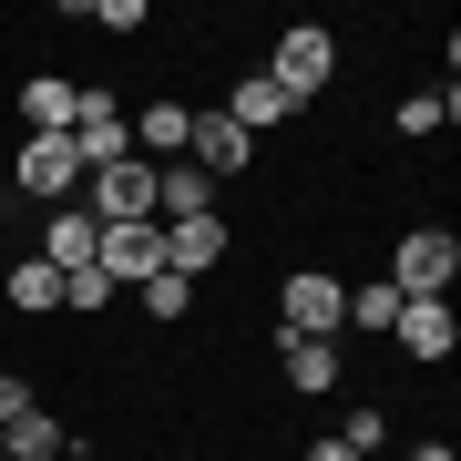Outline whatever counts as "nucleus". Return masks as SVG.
<instances>
[{
    "label": "nucleus",
    "instance_id": "nucleus-1",
    "mask_svg": "<svg viewBox=\"0 0 461 461\" xmlns=\"http://www.w3.org/2000/svg\"><path fill=\"white\" fill-rule=\"evenodd\" d=\"M93 215V226H154V165L144 154H123V165H103V175H83V195H72Z\"/></svg>",
    "mask_w": 461,
    "mask_h": 461
},
{
    "label": "nucleus",
    "instance_id": "nucleus-2",
    "mask_svg": "<svg viewBox=\"0 0 461 461\" xmlns=\"http://www.w3.org/2000/svg\"><path fill=\"white\" fill-rule=\"evenodd\" d=\"M451 277H461V236L451 226H411L390 247V287L400 297H451Z\"/></svg>",
    "mask_w": 461,
    "mask_h": 461
},
{
    "label": "nucleus",
    "instance_id": "nucleus-3",
    "mask_svg": "<svg viewBox=\"0 0 461 461\" xmlns=\"http://www.w3.org/2000/svg\"><path fill=\"white\" fill-rule=\"evenodd\" d=\"M11 185H21L32 205H72V195H83V154H72V133H21Z\"/></svg>",
    "mask_w": 461,
    "mask_h": 461
},
{
    "label": "nucleus",
    "instance_id": "nucleus-4",
    "mask_svg": "<svg viewBox=\"0 0 461 461\" xmlns=\"http://www.w3.org/2000/svg\"><path fill=\"white\" fill-rule=\"evenodd\" d=\"M72 154H83V175H103V165H123V154H133V113H123L103 83L72 93Z\"/></svg>",
    "mask_w": 461,
    "mask_h": 461
},
{
    "label": "nucleus",
    "instance_id": "nucleus-5",
    "mask_svg": "<svg viewBox=\"0 0 461 461\" xmlns=\"http://www.w3.org/2000/svg\"><path fill=\"white\" fill-rule=\"evenodd\" d=\"M267 83L297 93V103H308V93H329V83H339V41L318 32V21H287V32H277V62H267Z\"/></svg>",
    "mask_w": 461,
    "mask_h": 461
},
{
    "label": "nucleus",
    "instance_id": "nucleus-6",
    "mask_svg": "<svg viewBox=\"0 0 461 461\" xmlns=\"http://www.w3.org/2000/svg\"><path fill=\"white\" fill-rule=\"evenodd\" d=\"M277 339H339V277L329 267H297L277 287Z\"/></svg>",
    "mask_w": 461,
    "mask_h": 461
},
{
    "label": "nucleus",
    "instance_id": "nucleus-7",
    "mask_svg": "<svg viewBox=\"0 0 461 461\" xmlns=\"http://www.w3.org/2000/svg\"><path fill=\"white\" fill-rule=\"evenodd\" d=\"M400 359H430V369H441L451 359V348H461V318H451V297H400Z\"/></svg>",
    "mask_w": 461,
    "mask_h": 461
},
{
    "label": "nucleus",
    "instance_id": "nucleus-8",
    "mask_svg": "<svg viewBox=\"0 0 461 461\" xmlns=\"http://www.w3.org/2000/svg\"><path fill=\"white\" fill-rule=\"evenodd\" d=\"M41 257L62 267V277H83V267H103V226H93L83 205H51L41 215Z\"/></svg>",
    "mask_w": 461,
    "mask_h": 461
},
{
    "label": "nucleus",
    "instance_id": "nucleus-9",
    "mask_svg": "<svg viewBox=\"0 0 461 461\" xmlns=\"http://www.w3.org/2000/svg\"><path fill=\"white\" fill-rule=\"evenodd\" d=\"M226 215H185V226H165V277H205V267H226Z\"/></svg>",
    "mask_w": 461,
    "mask_h": 461
},
{
    "label": "nucleus",
    "instance_id": "nucleus-10",
    "mask_svg": "<svg viewBox=\"0 0 461 461\" xmlns=\"http://www.w3.org/2000/svg\"><path fill=\"white\" fill-rule=\"evenodd\" d=\"M247 133H236L226 113H195V133H185V165H195V175H215V185H226V175H247Z\"/></svg>",
    "mask_w": 461,
    "mask_h": 461
},
{
    "label": "nucleus",
    "instance_id": "nucleus-11",
    "mask_svg": "<svg viewBox=\"0 0 461 461\" xmlns=\"http://www.w3.org/2000/svg\"><path fill=\"white\" fill-rule=\"evenodd\" d=\"M165 267V226H103V277L113 287H144Z\"/></svg>",
    "mask_w": 461,
    "mask_h": 461
},
{
    "label": "nucleus",
    "instance_id": "nucleus-12",
    "mask_svg": "<svg viewBox=\"0 0 461 461\" xmlns=\"http://www.w3.org/2000/svg\"><path fill=\"white\" fill-rule=\"evenodd\" d=\"M215 113H226L236 133H247V144H257V133H277L287 113H297V93H277V83H267V72H247V83H236L226 103H215Z\"/></svg>",
    "mask_w": 461,
    "mask_h": 461
},
{
    "label": "nucleus",
    "instance_id": "nucleus-13",
    "mask_svg": "<svg viewBox=\"0 0 461 461\" xmlns=\"http://www.w3.org/2000/svg\"><path fill=\"white\" fill-rule=\"evenodd\" d=\"M185 133H195V103H144L133 113V154L144 165H185Z\"/></svg>",
    "mask_w": 461,
    "mask_h": 461
},
{
    "label": "nucleus",
    "instance_id": "nucleus-14",
    "mask_svg": "<svg viewBox=\"0 0 461 461\" xmlns=\"http://www.w3.org/2000/svg\"><path fill=\"white\" fill-rule=\"evenodd\" d=\"M339 329H359V339H390V329H400V287H390V277H359V287H339Z\"/></svg>",
    "mask_w": 461,
    "mask_h": 461
},
{
    "label": "nucleus",
    "instance_id": "nucleus-15",
    "mask_svg": "<svg viewBox=\"0 0 461 461\" xmlns=\"http://www.w3.org/2000/svg\"><path fill=\"white\" fill-rule=\"evenodd\" d=\"M0 461H72V430L51 420V411H32V420L0 430Z\"/></svg>",
    "mask_w": 461,
    "mask_h": 461
},
{
    "label": "nucleus",
    "instance_id": "nucleus-16",
    "mask_svg": "<svg viewBox=\"0 0 461 461\" xmlns=\"http://www.w3.org/2000/svg\"><path fill=\"white\" fill-rule=\"evenodd\" d=\"M72 93H83V83H62V72H32V83H21V113H32V133H72Z\"/></svg>",
    "mask_w": 461,
    "mask_h": 461
},
{
    "label": "nucleus",
    "instance_id": "nucleus-17",
    "mask_svg": "<svg viewBox=\"0 0 461 461\" xmlns=\"http://www.w3.org/2000/svg\"><path fill=\"white\" fill-rule=\"evenodd\" d=\"M0 287H11V308H21V318L62 308V267H51V257H21V267H11V277H0Z\"/></svg>",
    "mask_w": 461,
    "mask_h": 461
},
{
    "label": "nucleus",
    "instance_id": "nucleus-18",
    "mask_svg": "<svg viewBox=\"0 0 461 461\" xmlns=\"http://www.w3.org/2000/svg\"><path fill=\"white\" fill-rule=\"evenodd\" d=\"M277 359H287V390H329L339 379V339H277Z\"/></svg>",
    "mask_w": 461,
    "mask_h": 461
},
{
    "label": "nucleus",
    "instance_id": "nucleus-19",
    "mask_svg": "<svg viewBox=\"0 0 461 461\" xmlns=\"http://www.w3.org/2000/svg\"><path fill=\"white\" fill-rule=\"evenodd\" d=\"M133 297H144V318H154V329H175V318H195V277H165V267H154V277L133 287Z\"/></svg>",
    "mask_w": 461,
    "mask_h": 461
},
{
    "label": "nucleus",
    "instance_id": "nucleus-20",
    "mask_svg": "<svg viewBox=\"0 0 461 461\" xmlns=\"http://www.w3.org/2000/svg\"><path fill=\"white\" fill-rule=\"evenodd\" d=\"M390 123H400V133H451V123H461V93H451V83H441V93H411Z\"/></svg>",
    "mask_w": 461,
    "mask_h": 461
},
{
    "label": "nucleus",
    "instance_id": "nucleus-21",
    "mask_svg": "<svg viewBox=\"0 0 461 461\" xmlns=\"http://www.w3.org/2000/svg\"><path fill=\"white\" fill-rule=\"evenodd\" d=\"M62 308H72V318H103V308H113V277H103V267H83V277H62Z\"/></svg>",
    "mask_w": 461,
    "mask_h": 461
},
{
    "label": "nucleus",
    "instance_id": "nucleus-22",
    "mask_svg": "<svg viewBox=\"0 0 461 461\" xmlns=\"http://www.w3.org/2000/svg\"><path fill=\"white\" fill-rule=\"evenodd\" d=\"M41 411V400H32V379H11V369H0V430H11V420H32Z\"/></svg>",
    "mask_w": 461,
    "mask_h": 461
},
{
    "label": "nucleus",
    "instance_id": "nucleus-23",
    "mask_svg": "<svg viewBox=\"0 0 461 461\" xmlns=\"http://www.w3.org/2000/svg\"><path fill=\"white\" fill-rule=\"evenodd\" d=\"M93 21H103V32H144L154 11H144V0H93Z\"/></svg>",
    "mask_w": 461,
    "mask_h": 461
},
{
    "label": "nucleus",
    "instance_id": "nucleus-24",
    "mask_svg": "<svg viewBox=\"0 0 461 461\" xmlns=\"http://www.w3.org/2000/svg\"><path fill=\"white\" fill-rule=\"evenodd\" d=\"M308 461H369L359 441H339V430H329V441H308Z\"/></svg>",
    "mask_w": 461,
    "mask_h": 461
},
{
    "label": "nucleus",
    "instance_id": "nucleus-25",
    "mask_svg": "<svg viewBox=\"0 0 461 461\" xmlns=\"http://www.w3.org/2000/svg\"><path fill=\"white\" fill-rule=\"evenodd\" d=\"M411 461H461V451H451V441H420V451H411Z\"/></svg>",
    "mask_w": 461,
    "mask_h": 461
}]
</instances>
